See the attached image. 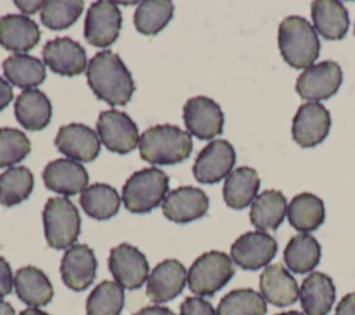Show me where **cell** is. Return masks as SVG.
<instances>
[{
  "label": "cell",
  "instance_id": "obj_29",
  "mask_svg": "<svg viewBox=\"0 0 355 315\" xmlns=\"http://www.w3.org/2000/svg\"><path fill=\"white\" fill-rule=\"evenodd\" d=\"M286 215L298 232H312L324 222V204L312 193H300L290 201Z\"/></svg>",
  "mask_w": 355,
  "mask_h": 315
},
{
  "label": "cell",
  "instance_id": "obj_38",
  "mask_svg": "<svg viewBox=\"0 0 355 315\" xmlns=\"http://www.w3.org/2000/svg\"><path fill=\"white\" fill-rule=\"evenodd\" d=\"M31 151L26 135L18 129L0 128V168L21 162Z\"/></svg>",
  "mask_w": 355,
  "mask_h": 315
},
{
  "label": "cell",
  "instance_id": "obj_35",
  "mask_svg": "<svg viewBox=\"0 0 355 315\" xmlns=\"http://www.w3.org/2000/svg\"><path fill=\"white\" fill-rule=\"evenodd\" d=\"M266 301L252 289H237L219 301L216 315H265Z\"/></svg>",
  "mask_w": 355,
  "mask_h": 315
},
{
  "label": "cell",
  "instance_id": "obj_15",
  "mask_svg": "<svg viewBox=\"0 0 355 315\" xmlns=\"http://www.w3.org/2000/svg\"><path fill=\"white\" fill-rule=\"evenodd\" d=\"M208 196L198 187L182 186L169 191L162 203L164 215L176 223H187L208 211Z\"/></svg>",
  "mask_w": 355,
  "mask_h": 315
},
{
  "label": "cell",
  "instance_id": "obj_46",
  "mask_svg": "<svg viewBox=\"0 0 355 315\" xmlns=\"http://www.w3.org/2000/svg\"><path fill=\"white\" fill-rule=\"evenodd\" d=\"M19 315H49V314L39 309V308H26V309L21 311Z\"/></svg>",
  "mask_w": 355,
  "mask_h": 315
},
{
  "label": "cell",
  "instance_id": "obj_37",
  "mask_svg": "<svg viewBox=\"0 0 355 315\" xmlns=\"http://www.w3.org/2000/svg\"><path fill=\"white\" fill-rule=\"evenodd\" d=\"M83 1L80 0H50L44 1L40 19L44 26L60 31L71 26L82 14Z\"/></svg>",
  "mask_w": 355,
  "mask_h": 315
},
{
  "label": "cell",
  "instance_id": "obj_19",
  "mask_svg": "<svg viewBox=\"0 0 355 315\" xmlns=\"http://www.w3.org/2000/svg\"><path fill=\"white\" fill-rule=\"evenodd\" d=\"M187 272L178 259L159 262L147 279V297L153 303H166L179 296L186 284Z\"/></svg>",
  "mask_w": 355,
  "mask_h": 315
},
{
  "label": "cell",
  "instance_id": "obj_41",
  "mask_svg": "<svg viewBox=\"0 0 355 315\" xmlns=\"http://www.w3.org/2000/svg\"><path fill=\"white\" fill-rule=\"evenodd\" d=\"M334 315H355V293H348L340 300Z\"/></svg>",
  "mask_w": 355,
  "mask_h": 315
},
{
  "label": "cell",
  "instance_id": "obj_5",
  "mask_svg": "<svg viewBox=\"0 0 355 315\" xmlns=\"http://www.w3.org/2000/svg\"><path fill=\"white\" fill-rule=\"evenodd\" d=\"M43 225L47 244L53 248H69L80 233L78 208L67 197L47 200L43 210Z\"/></svg>",
  "mask_w": 355,
  "mask_h": 315
},
{
  "label": "cell",
  "instance_id": "obj_10",
  "mask_svg": "<svg viewBox=\"0 0 355 315\" xmlns=\"http://www.w3.org/2000/svg\"><path fill=\"white\" fill-rule=\"evenodd\" d=\"M330 126L331 118L329 110L320 103L309 101L297 110L293 118L291 135L301 147H315L327 137Z\"/></svg>",
  "mask_w": 355,
  "mask_h": 315
},
{
  "label": "cell",
  "instance_id": "obj_40",
  "mask_svg": "<svg viewBox=\"0 0 355 315\" xmlns=\"http://www.w3.org/2000/svg\"><path fill=\"white\" fill-rule=\"evenodd\" d=\"M14 284L12 272L8 262L0 257V297H4L11 293Z\"/></svg>",
  "mask_w": 355,
  "mask_h": 315
},
{
  "label": "cell",
  "instance_id": "obj_33",
  "mask_svg": "<svg viewBox=\"0 0 355 315\" xmlns=\"http://www.w3.org/2000/svg\"><path fill=\"white\" fill-rule=\"evenodd\" d=\"M173 4L169 0H146L135 11L136 29L147 36L157 35L172 19Z\"/></svg>",
  "mask_w": 355,
  "mask_h": 315
},
{
  "label": "cell",
  "instance_id": "obj_25",
  "mask_svg": "<svg viewBox=\"0 0 355 315\" xmlns=\"http://www.w3.org/2000/svg\"><path fill=\"white\" fill-rule=\"evenodd\" d=\"M17 121L28 130L44 129L51 119V103L37 89H26L18 94L14 105Z\"/></svg>",
  "mask_w": 355,
  "mask_h": 315
},
{
  "label": "cell",
  "instance_id": "obj_31",
  "mask_svg": "<svg viewBox=\"0 0 355 315\" xmlns=\"http://www.w3.org/2000/svg\"><path fill=\"white\" fill-rule=\"evenodd\" d=\"M3 72L6 79L18 86L31 89L40 85L46 79L44 64L28 54H12L3 61Z\"/></svg>",
  "mask_w": 355,
  "mask_h": 315
},
{
  "label": "cell",
  "instance_id": "obj_43",
  "mask_svg": "<svg viewBox=\"0 0 355 315\" xmlns=\"http://www.w3.org/2000/svg\"><path fill=\"white\" fill-rule=\"evenodd\" d=\"M133 315H175L169 308L166 307H159V305H151V307H144L140 311H137Z\"/></svg>",
  "mask_w": 355,
  "mask_h": 315
},
{
  "label": "cell",
  "instance_id": "obj_14",
  "mask_svg": "<svg viewBox=\"0 0 355 315\" xmlns=\"http://www.w3.org/2000/svg\"><path fill=\"white\" fill-rule=\"evenodd\" d=\"M108 268L116 283L128 290L139 289L148 279V262L144 254L126 243L111 250Z\"/></svg>",
  "mask_w": 355,
  "mask_h": 315
},
{
  "label": "cell",
  "instance_id": "obj_30",
  "mask_svg": "<svg viewBox=\"0 0 355 315\" xmlns=\"http://www.w3.org/2000/svg\"><path fill=\"white\" fill-rule=\"evenodd\" d=\"M322 248L318 240L306 233L293 236L284 248V262L294 273L311 272L320 261Z\"/></svg>",
  "mask_w": 355,
  "mask_h": 315
},
{
  "label": "cell",
  "instance_id": "obj_27",
  "mask_svg": "<svg viewBox=\"0 0 355 315\" xmlns=\"http://www.w3.org/2000/svg\"><path fill=\"white\" fill-rule=\"evenodd\" d=\"M259 186L261 180L255 169L250 167L236 168L225 180L223 200L230 208H245L255 200Z\"/></svg>",
  "mask_w": 355,
  "mask_h": 315
},
{
  "label": "cell",
  "instance_id": "obj_34",
  "mask_svg": "<svg viewBox=\"0 0 355 315\" xmlns=\"http://www.w3.org/2000/svg\"><path fill=\"white\" fill-rule=\"evenodd\" d=\"M33 175L26 167H12L0 175V204L12 207L32 193Z\"/></svg>",
  "mask_w": 355,
  "mask_h": 315
},
{
  "label": "cell",
  "instance_id": "obj_6",
  "mask_svg": "<svg viewBox=\"0 0 355 315\" xmlns=\"http://www.w3.org/2000/svg\"><path fill=\"white\" fill-rule=\"evenodd\" d=\"M234 275L230 257L222 251H208L200 255L187 272L190 290L197 296H214Z\"/></svg>",
  "mask_w": 355,
  "mask_h": 315
},
{
  "label": "cell",
  "instance_id": "obj_42",
  "mask_svg": "<svg viewBox=\"0 0 355 315\" xmlns=\"http://www.w3.org/2000/svg\"><path fill=\"white\" fill-rule=\"evenodd\" d=\"M12 100V87L0 76V111L4 110Z\"/></svg>",
  "mask_w": 355,
  "mask_h": 315
},
{
  "label": "cell",
  "instance_id": "obj_24",
  "mask_svg": "<svg viewBox=\"0 0 355 315\" xmlns=\"http://www.w3.org/2000/svg\"><path fill=\"white\" fill-rule=\"evenodd\" d=\"M336 300V287L330 276L311 272L301 284L300 301L306 315H326Z\"/></svg>",
  "mask_w": 355,
  "mask_h": 315
},
{
  "label": "cell",
  "instance_id": "obj_44",
  "mask_svg": "<svg viewBox=\"0 0 355 315\" xmlns=\"http://www.w3.org/2000/svg\"><path fill=\"white\" fill-rule=\"evenodd\" d=\"M43 3H44V1H15V6H17L21 11L26 12V14H33V12H36L40 7H43Z\"/></svg>",
  "mask_w": 355,
  "mask_h": 315
},
{
  "label": "cell",
  "instance_id": "obj_7",
  "mask_svg": "<svg viewBox=\"0 0 355 315\" xmlns=\"http://www.w3.org/2000/svg\"><path fill=\"white\" fill-rule=\"evenodd\" d=\"M96 128L100 140L112 153L126 154L139 144V129L132 118L122 111L107 110L100 112Z\"/></svg>",
  "mask_w": 355,
  "mask_h": 315
},
{
  "label": "cell",
  "instance_id": "obj_8",
  "mask_svg": "<svg viewBox=\"0 0 355 315\" xmlns=\"http://www.w3.org/2000/svg\"><path fill=\"white\" fill-rule=\"evenodd\" d=\"M341 82V67L336 61H322L311 65L297 78L295 90L304 100H327L337 93Z\"/></svg>",
  "mask_w": 355,
  "mask_h": 315
},
{
  "label": "cell",
  "instance_id": "obj_48",
  "mask_svg": "<svg viewBox=\"0 0 355 315\" xmlns=\"http://www.w3.org/2000/svg\"><path fill=\"white\" fill-rule=\"evenodd\" d=\"M354 32H355V29H354Z\"/></svg>",
  "mask_w": 355,
  "mask_h": 315
},
{
  "label": "cell",
  "instance_id": "obj_28",
  "mask_svg": "<svg viewBox=\"0 0 355 315\" xmlns=\"http://www.w3.org/2000/svg\"><path fill=\"white\" fill-rule=\"evenodd\" d=\"M287 214V200L280 190H265L251 204L250 221L259 230L277 229Z\"/></svg>",
  "mask_w": 355,
  "mask_h": 315
},
{
  "label": "cell",
  "instance_id": "obj_36",
  "mask_svg": "<svg viewBox=\"0 0 355 315\" xmlns=\"http://www.w3.org/2000/svg\"><path fill=\"white\" fill-rule=\"evenodd\" d=\"M123 289L116 282L105 280L97 284L86 301L87 315H119L123 307Z\"/></svg>",
  "mask_w": 355,
  "mask_h": 315
},
{
  "label": "cell",
  "instance_id": "obj_39",
  "mask_svg": "<svg viewBox=\"0 0 355 315\" xmlns=\"http://www.w3.org/2000/svg\"><path fill=\"white\" fill-rule=\"evenodd\" d=\"M180 315H216V312L204 298L187 297L180 305Z\"/></svg>",
  "mask_w": 355,
  "mask_h": 315
},
{
  "label": "cell",
  "instance_id": "obj_17",
  "mask_svg": "<svg viewBox=\"0 0 355 315\" xmlns=\"http://www.w3.org/2000/svg\"><path fill=\"white\" fill-rule=\"evenodd\" d=\"M97 261L94 253L86 244H73L67 248L61 259L62 282L75 291L87 289L96 276Z\"/></svg>",
  "mask_w": 355,
  "mask_h": 315
},
{
  "label": "cell",
  "instance_id": "obj_9",
  "mask_svg": "<svg viewBox=\"0 0 355 315\" xmlns=\"http://www.w3.org/2000/svg\"><path fill=\"white\" fill-rule=\"evenodd\" d=\"M122 15L115 3L98 0L93 3L85 18V39L96 47H108L119 36Z\"/></svg>",
  "mask_w": 355,
  "mask_h": 315
},
{
  "label": "cell",
  "instance_id": "obj_12",
  "mask_svg": "<svg viewBox=\"0 0 355 315\" xmlns=\"http://www.w3.org/2000/svg\"><path fill=\"white\" fill-rule=\"evenodd\" d=\"M183 119L189 133L200 140H211L223 130V112L218 103L205 96L191 97L183 107Z\"/></svg>",
  "mask_w": 355,
  "mask_h": 315
},
{
  "label": "cell",
  "instance_id": "obj_45",
  "mask_svg": "<svg viewBox=\"0 0 355 315\" xmlns=\"http://www.w3.org/2000/svg\"><path fill=\"white\" fill-rule=\"evenodd\" d=\"M0 315H15V311L10 303L0 300Z\"/></svg>",
  "mask_w": 355,
  "mask_h": 315
},
{
  "label": "cell",
  "instance_id": "obj_2",
  "mask_svg": "<svg viewBox=\"0 0 355 315\" xmlns=\"http://www.w3.org/2000/svg\"><path fill=\"white\" fill-rule=\"evenodd\" d=\"M191 150L190 133L176 125H155L143 132L139 140L140 157L150 164H178L189 158Z\"/></svg>",
  "mask_w": 355,
  "mask_h": 315
},
{
  "label": "cell",
  "instance_id": "obj_23",
  "mask_svg": "<svg viewBox=\"0 0 355 315\" xmlns=\"http://www.w3.org/2000/svg\"><path fill=\"white\" fill-rule=\"evenodd\" d=\"M315 29L327 40H341L349 26L348 11L337 0H315L311 3Z\"/></svg>",
  "mask_w": 355,
  "mask_h": 315
},
{
  "label": "cell",
  "instance_id": "obj_13",
  "mask_svg": "<svg viewBox=\"0 0 355 315\" xmlns=\"http://www.w3.org/2000/svg\"><path fill=\"white\" fill-rule=\"evenodd\" d=\"M276 251V240L262 230L241 235L230 247L232 259L247 271H257L266 266L275 258Z\"/></svg>",
  "mask_w": 355,
  "mask_h": 315
},
{
  "label": "cell",
  "instance_id": "obj_22",
  "mask_svg": "<svg viewBox=\"0 0 355 315\" xmlns=\"http://www.w3.org/2000/svg\"><path fill=\"white\" fill-rule=\"evenodd\" d=\"M40 39L37 24L26 15L8 14L0 18V44L17 54L33 49Z\"/></svg>",
  "mask_w": 355,
  "mask_h": 315
},
{
  "label": "cell",
  "instance_id": "obj_21",
  "mask_svg": "<svg viewBox=\"0 0 355 315\" xmlns=\"http://www.w3.org/2000/svg\"><path fill=\"white\" fill-rule=\"evenodd\" d=\"M259 289L265 301L287 307L298 300L300 290L295 279L280 264L268 265L259 276Z\"/></svg>",
  "mask_w": 355,
  "mask_h": 315
},
{
  "label": "cell",
  "instance_id": "obj_11",
  "mask_svg": "<svg viewBox=\"0 0 355 315\" xmlns=\"http://www.w3.org/2000/svg\"><path fill=\"white\" fill-rule=\"evenodd\" d=\"M236 162V151L227 140L209 142L197 155L193 175L200 183H218L229 176Z\"/></svg>",
  "mask_w": 355,
  "mask_h": 315
},
{
  "label": "cell",
  "instance_id": "obj_1",
  "mask_svg": "<svg viewBox=\"0 0 355 315\" xmlns=\"http://www.w3.org/2000/svg\"><path fill=\"white\" fill-rule=\"evenodd\" d=\"M86 75L87 83L97 99L112 107L125 105L135 92L129 69L121 57L110 50L94 54L89 61Z\"/></svg>",
  "mask_w": 355,
  "mask_h": 315
},
{
  "label": "cell",
  "instance_id": "obj_4",
  "mask_svg": "<svg viewBox=\"0 0 355 315\" xmlns=\"http://www.w3.org/2000/svg\"><path fill=\"white\" fill-rule=\"evenodd\" d=\"M169 179L158 168H146L130 175L122 189V200L130 212H150L166 197Z\"/></svg>",
  "mask_w": 355,
  "mask_h": 315
},
{
  "label": "cell",
  "instance_id": "obj_18",
  "mask_svg": "<svg viewBox=\"0 0 355 315\" xmlns=\"http://www.w3.org/2000/svg\"><path fill=\"white\" fill-rule=\"evenodd\" d=\"M55 147L73 161L90 162L100 153V139L97 133L83 124H69L60 128Z\"/></svg>",
  "mask_w": 355,
  "mask_h": 315
},
{
  "label": "cell",
  "instance_id": "obj_3",
  "mask_svg": "<svg viewBox=\"0 0 355 315\" xmlns=\"http://www.w3.org/2000/svg\"><path fill=\"white\" fill-rule=\"evenodd\" d=\"M277 43L284 61L293 68H309L319 57L320 42L315 28L302 17H286L279 25Z\"/></svg>",
  "mask_w": 355,
  "mask_h": 315
},
{
  "label": "cell",
  "instance_id": "obj_47",
  "mask_svg": "<svg viewBox=\"0 0 355 315\" xmlns=\"http://www.w3.org/2000/svg\"><path fill=\"white\" fill-rule=\"evenodd\" d=\"M276 315H304L298 311H288V312H282V314H276Z\"/></svg>",
  "mask_w": 355,
  "mask_h": 315
},
{
  "label": "cell",
  "instance_id": "obj_16",
  "mask_svg": "<svg viewBox=\"0 0 355 315\" xmlns=\"http://www.w3.org/2000/svg\"><path fill=\"white\" fill-rule=\"evenodd\" d=\"M42 56L53 72L64 76L82 74L87 64L85 49L71 37H55L47 42Z\"/></svg>",
  "mask_w": 355,
  "mask_h": 315
},
{
  "label": "cell",
  "instance_id": "obj_26",
  "mask_svg": "<svg viewBox=\"0 0 355 315\" xmlns=\"http://www.w3.org/2000/svg\"><path fill=\"white\" fill-rule=\"evenodd\" d=\"M14 287L18 298L36 308L49 304L53 298V286L49 278L35 266H24L14 276Z\"/></svg>",
  "mask_w": 355,
  "mask_h": 315
},
{
  "label": "cell",
  "instance_id": "obj_20",
  "mask_svg": "<svg viewBox=\"0 0 355 315\" xmlns=\"http://www.w3.org/2000/svg\"><path fill=\"white\" fill-rule=\"evenodd\" d=\"M43 182L47 189L62 196H75L86 189L89 175L85 167L73 160L60 158L46 165Z\"/></svg>",
  "mask_w": 355,
  "mask_h": 315
},
{
  "label": "cell",
  "instance_id": "obj_32",
  "mask_svg": "<svg viewBox=\"0 0 355 315\" xmlns=\"http://www.w3.org/2000/svg\"><path fill=\"white\" fill-rule=\"evenodd\" d=\"M79 203L89 216L104 221L110 219L118 212L121 198L112 186L105 183H94L80 193Z\"/></svg>",
  "mask_w": 355,
  "mask_h": 315
}]
</instances>
